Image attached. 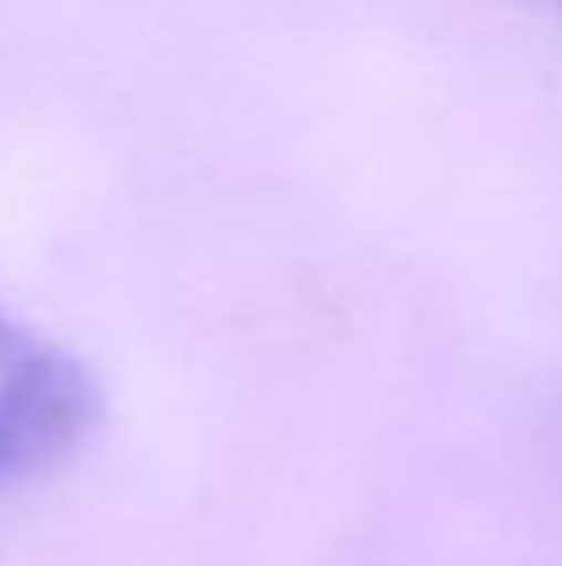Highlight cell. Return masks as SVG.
I'll return each mask as SVG.
<instances>
[{"mask_svg":"<svg viewBox=\"0 0 562 566\" xmlns=\"http://www.w3.org/2000/svg\"><path fill=\"white\" fill-rule=\"evenodd\" d=\"M543 6H553V10H562V0H543Z\"/></svg>","mask_w":562,"mask_h":566,"instance_id":"2","label":"cell"},{"mask_svg":"<svg viewBox=\"0 0 562 566\" xmlns=\"http://www.w3.org/2000/svg\"><path fill=\"white\" fill-rule=\"evenodd\" d=\"M105 418V388L70 343L0 303V492L65 468Z\"/></svg>","mask_w":562,"mask_h":566,"instance_id":"1","label":"cell"}]
</instances>
